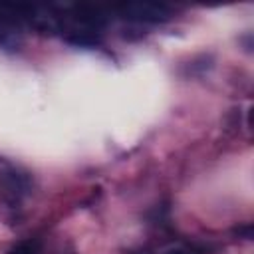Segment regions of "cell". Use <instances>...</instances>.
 Wrapping results in <instances>:
<instances>
[{
    "label": "cell",
    "instance_id": "obj_1",
    "mask_svg": "<svg viewBox=\"0 0 254 254\" xmlns=\"http://www.w3.org/2000/svg\"><path fill=\"white\" fill-rule=\"evenodd\" d=\"M30 190V181L26 175L18 173V171H6L0 175V194L2 198L16 206L22 202V198L28 194Z\"/></svg>",
    "mask_w": 254,
    "mask_h": 254
},
{
    "label": "cell",
    "instance_id": "obj_2",
    "mask_svg": "<svg viewBox=\"0 0 254 254\" xmlns=\"http://www.w3.org/2000/svg\"><path fill=\"white\" fill-rule=\"evenodd\" d=\"M119 10L125 18L139 22H165L171 18V12L159 4H123Z\"/></svg>",
    "mask_w": 254,
    "mask_h": 254
},
{
    "label": "cell",
    "instance_id": "obj_3",
    "mask_svg": "<svg viewBox=\"0 0 254 254\" xmlns=\"http://www.w3.org/2000/svg\"><path fill=\"white\" fill-rule=\"evenodd\" d=\"M8 254H42V242L40 240H24V242H18L16 246H12L8 250Z\"/></svg>",
    "mask_w": 254,
    "mask_h": 254
},
{
    "label": "cell",
    "instance_id": "obj_4",
    "mask_svg": "<svg viewBox=\"0 0 254 254\" xmlns=\"http://www.w3.org/2000/svg\"><path fill=\"white\" fill-rule=\"evenodd\" d=\"M165 254H189V252L183 250V248H171V250H167Z\"/></svg>",
    "mask_w": 254,
    "mask_h": 254
}]
</instances>
